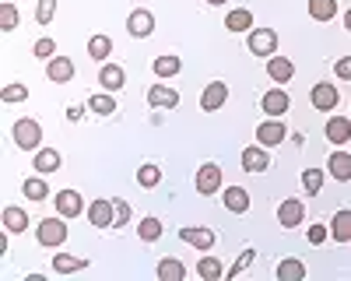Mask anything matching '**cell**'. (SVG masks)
<instances>
[{"label": "cell", "mask_w": 351, "mask_h": 281, "mask_svg": "<svg viewBox=\"0 0 351 281\" xmlns=\"http://www.w3.org/2000/svg\"><path fill=\"white\" fill-rule=\"evenodd\" d=\"M302 218H306L302 197H288V201L278 204V225L281 229H295V225H302Z\"/></svg>", "instance_id": "cell-8"}, {"label": "cell", "mask_w": 351, "mask_h": 281, "mask_svg": "<svg viewBox=\"0 0 351 281\" xmlns=\"http://www.w3.org/2000/svg\"><path fill=\"white\" fill-rule=\"evenodd\" d=\"M155 274H158L162 281H183V278H186V264L176 260V257H165V260H158Z\"/></svg>", "instance_id": "cell-24"}, {"label": "cell", "mask_w": 351, "mask_h": 281, "mask_svg": "<svg viewBox=\"0 0 351 281\" xmlns=\"http://www.w3.org/2000/svg\"><path fill=\"white\" fill-rule=\"evenodd\" d=\"M99 84H102V92H120L123 84H127V74H123V67L120 64H102V71H99Z\"/></svg>", "instance_id": "cell-19"}, {"label": "cell", "mask_w": 351, "mask_h": 281, "mask_svg": "<svg viewBox=\"0 0 351 281\" xmlns=\"http://www.w3.org/2000/svg\"><path fill=\"white\" fill-rule=\"evenodd\" d=\"M53 18H56V0H39V8H36V21L46 28Z\"/></svg>", "instance_id": "cell-40"}, {"label": "cell", "mask_w": 351, "mask_h": 281, "mask_svg": "<svg viewBox=\"0 0 351 281\" xmlns=\"http://www.w3.org/2000/svg\"><path fill=\"white\" fill-rule=\"evenodd\" d=\"M253 260H256V249H243L239 257H236V264H232V267H228L225 274H228V278H239V274H243V271H246V267H250Z\"/></svg>", "instance_id": "cell-39"}, {"label": "cell", "mask_w": 351, "mask_h": 281, "mask_svg": "<svg viewBox=\"0 0 351 281\" xmlns=\"http://www.w3.org/2000/svg\"><path fill=\"white\" fill-rule=\"evenodd\" d=\"M137 183H141L144 190H152V186H158V183H162V169H158L155 162H144V165L137 169Z\"/></svg>", "instance_id": "cell-36"}, {"label": "cell", "mask_w": 351, "mask_h": 281, "mask_svg": "<svg viewBox=\"0 0 351 281\" xmlns=\"http://www.w3.org/2000/svg\"><path fill=\"white\" fill-rule=\"evenodd\" d=\"M88 260L84 257H74V253H56L53 257V271L56 274H74V271H84Z\"/></svg>", "instance_id": "cell-28"}, {"label": "cell", "mask_w": 351, "mask_h": 281, "mask_svg": "<svg viewBox=\"0 0 351 281\" xmlns=\"http://www.w3.org/2000/svg\"><path fill=\"white\" fill-rule=\"evenodd\" d=\"M197 274H200L204 281H218V278H225V267H221V260H218V257L204 253V257L197 260Z\"/></svg>", "instance_id": "cell-30"}, {"label": "cell", "mask_w": 351, "mask_h": 281, "mask_svg": "<svg viewBox=\"0 0 351 281\" xmlns=\"http://www.w3.org/2000/svg\"><path fill=\"white\" fill-rule=\"evenodd\" d=\"M74 74H77V67L71 56H53V60H46V77L53 84H67V81H74Z\"/></svg>", "instance_id": "cell-13"}, {"label": "cell", "mask_w": 351, "mask_h": 281, "mask_svg": "<svg viewBox=\"0 0 351 281\" xmlns=\"http://www.w3.org/2000/svg\"><path fill=\"white\" fill-rule=\"evenodd\" d=\"M0 221H4V229H8V232H25V229H28V215H25L21 208H4Z\"/></svg>", "instance_id": "cell-33"}, {"label": "cell", "mask_w": 351, "mask_h": 281, "mask_svg": "<svg viewBox=\"0 0 351 281\" xmlns=\"http://www.w3.org/2000/svg\"><path fill=\"white\" fill-rule=\"evenodd\" d=\"M127 32H130L134 39H148V36L155 32V14H152L148 8H134V11L127 14Z\"/></svg>", "instance_id": "cell-9"}, {"label": "cell", "mask_w": 351, "mask_h": 281, "mask_svg": "<svg viewBox=\"0 0 351 281\" xmlns=\"http://www.w3.org/2000/svg\"><path fill=\"white\" fill-rule=\"evenodd\" d=\"M60 165H64V158H60V151H56V148H39L36 158H32V169H36L39 176H53Z\"/></svg>", "instance_id": "cell-17"}, {"label": "cell", "mask_w": 351, "mask_h": 281, "mask_svg": "<svg viewBox=\"0 0 351 281\" xmlns=\"http://www.w3.org/2000/svg\"><path fill=\"white\" fill-rule=\"evenodd\" d=\"M0 99H4V102H25L28 99V88H25V84H8V88L0 92Z\"/></svg>", "instance_id": "cell-41"}, {"label": "cell", "mask_w": 351, "mask_h": 281, "mask_svg": "<svg viewBox=\"0 0 351 281\" xmlns=\"http://www.w3.org/2000/svg\"><path fill=\"white\" fill-rule=\"evenodd\" d=\"M18 21H21L18 4H14V0H4V4H0V28H4V32H14Z\"/></svg>", "instance_id": "cell-37"}, {"label": "cell", "mask_w": 351, "mask_h": 281, "mask_svg": "<svg viewBox=\"0 0 351 281\" xmlns=\"http://www.w3.org/2000/svg\"><path fill=\"white\" fill-rule=\"evenodd\" d=\"M243 169L246 173H267L271 169V148H263V145L243 148Z\"/></svg>", "instance_id": "cell-14"}, {"label": "cell", "mask_w": 351, "mask_h": 281, "mask_svg": "<svg viewBox=\"0 0 351 281\" xmlns=\"http://www.w3.org/2000/svg\"><path fill=\"white\" fill-rule=\"evenodd\" d=\"M152 71H155L158 81H165V77H176V74L183 71V60H180V56H155Z\"/></svg>", "instance_id": "cell-25"}, {"label": "cell", "mask_w": 351, "mask_h": 281, "mask_svg": "<svg viewBox=\"0 0 351 281\" xmlns=\"http://www.w3.org/2000/svg\"><path fill=\"white\" fill-rule=\"evenodd\" d=\"M309 243L313 246H319V243H327V236H330V229H327V225H309Z\"/></svg>", "instance_id": "cell-44"}, {"label": "cell", "mask_w": 351, "mask_h": 281, "mask_svg": "<svg viewBox=\"0 0 351 281\" xmlns=\"http://www.w3.org/2000/svg\"><path fill=\"white\" fill-rule=\"evenodd\" d=\"M148 106L152 109H176L180 106V92L169 88V84H152L148 88Z\"/></svg>", "instance_id": "cell-16"}, {"label": "cell", "mask_w": 351, "mask_h": 281, "mask_svg": "<svg viewBox=\"0 0 351 281\" xmlns=\"http://www.w3.org/2000/svg\"><path fill=\"white\" fill-rule=\"evenodd\" d=\"M285 137H288V127L281 123V117H267L256 127V145H263V148H278Z\"/></svg>", "instance_id": "cell-6"}, {"label": "cell", "mask_w": 351, "mask_h": 281, "mask_svg": "<svg viewBox=\"0 0 351 281\" xmlns=\"http://www.w3.org/2000/svg\"><path fill=\"white\" fill-rule=\"evenodd\" d=\"M344 28H348V32H351V8L344 11Z\"/></svg>", "instance_id": "cell-47"}, {"label": "cell", "mask_w": 351, "mask_h": 281, "mask_svg": "<svg viewBox=\"0 0 351 281\" xmlns=\"http://www.w3.org/2000/svg\"><path fill=\"white\" fill-rule=\"evenodd\" d=\"M84 112H88V106H67V120H71V123H81Z\"/></svg>", "instance_id": "cell-46"}, {"label": "cell", "mask_w": 351, "mask_h": 281, "mask_svg": "<svg viewBox=\"0 0 351 281\" xmlns=\"http://www.w3.org/2000/svg\"><path fill=\"white\" fill-rule=\"evenodd\" d=\"M324 180H327L324 169H306V173H302V190H306L309 197H316L319 190H324Z\"/></svg>", "instance_id": "cell-38"}, {"label": "cell", "mask_w": 351, "mask_h": 281, "mask_svg": "<svg viewBox=\"0 0 351 281\" xmlns=\"http://www.w3.org/2000/svg\"><path fill=\"white\" fill-rule=\"evenodd\" d=\"M11 137H14V148H18V151H39L43 127H39L32 117H21V120L11 127Z\"/></svg>", "instance_id": "cell-2"}, {"label": "cell", "mask_w": 351, "mask_h": 281, "mask_svg": "<svg viewBox=\"0 0 351 281\" xmlns=\"http://www.w3.org/2000/svg\"><path fill=\"white\" fill-rule=\"evenodd\" d=\"M180 239L190 243V246L200 249V253H208L218 236H215V229H204V225H186V229H180Z\"/></svg>", "instance_id": "cell-10"}, {"label": "cell", "mask_w": 351, "mask_h": 281, "mask_svg": "<svg viewBox=\"0 0 351 281\" xmlns=\"http://www.w3.org/2000/svg\"><path fill=\"white\" fill-rule=\"evenodd\" d=\"M288 106H291V99H288V92H285V88H271L267 95L260 99V109L267 112V117H285Z\"/></svg>", "instance_id": "cell-18"}, {"label": "cell", "mask_w": 351, "mask_h": 281, "mask_svg": "<svg viewBox=\"0 0 351 281\" xmlns=\"http://www.w3.org/2000/svg\"><path fill=\"white\" fill-rule=\"evenodd\" d=\"M324 134H327L330 145H348V140H351V117H330Z\"/></svg>", "instance_id": "cell-20"}, {"label": "cell", "mask_w": 351, "mask_h": 281, "mask_svg": "<svg viewBox=\"0 0 351 281\" xmlns=\"http://www.w3.org/2000/svg\"><path fill=\"white\" fill-rule=\"evenodd\" d=\"M53 204H56V215H64V218H77L84 211V197L77 190H60V193H53Z\"/></svg>", "instance_id": "cell-12"}, {"label": "cell", "mask_w": 351, "mask_h": 281, "mask_svg": "<svg viewBox=\"0 0 351 281\" xmlns=\"http://www.w3.org/2000/svg\"><path fill=\"white\" fill-rule=\"evenodd\" d=\"M88 221L95 225V229H112L116 225V204L109 197H99V201L88 204Z\"/></svg>", "instance_id": "cell-7"}, {"label": "cell", "mask_w": 351, "mask_h": 281, "mask_svg": "<svg viewBox=\"0 0 351 281\" xmlns=\"http://www.w3.org/2000/svg\"><path fill=\"white\" fill-rule=\"evenodd\" d=\"M116 225H112V229H123V225H130V204L127 201H120V197H116Z\"/></svg>", "instance_id": "cell-43"}, {"label": "cell", "mask_w": 351, "mask_h": 281, "mask_svg": "<svg viewBox=\"0 0 351 281\" xmlns=\"http://www.w3.org/2000/svg\"><path fill=\"white\" fill-rule=\"evenodd\" d=\"M330 239L334 243H351V208H344L330 218Z\"/></svg>", "instance_id": "cell-23"}, {"label": "cell", "mask_w": 351, "mask_h": 281, "mask_svg": "<svg viewBox=\"0 0 351 281\" xmlns=\"http://www.w3.org/2000/svg\"><path fill=\"white\" fill-rule=\"evenodd\" d=\"M225 28L228 32H246V28H253V11L250 8H236L225 14Z\"/></svg>", "instance_id": "cell-27"}, {"label": "cell", "mask_w": 351, "mask_h": 281, "mask_svg": "<svg viewBox=\"0 0 351 281\" xmlns=\"http://www.w3.org/2000/svg\"><path fill=\"white\" fill-rule=\"evenodd\" d=\"M32 53L39 56V60H53V56H56V42H53V39H39V42L32 46Z\"/></svg>", "instance_id": "cell-42"}, {"label": "cell", "mask_w": 351, "mask_h": 281, "mask_svg": "<svg viewBox=\"0 0 351 281\" xmlns=\"http://www.w3.org/2000/svg\"><path fill=\"white\" fill-rule=\"evenodd\" d=\"M64 221H67L64 215L43 218V221L36 225V239H39V246H46V249L64 246V243H67V225H64Z\"/></svg>", "instance_id": "cell-1"}, {"label": "cell", "mask_w": 351, "mask_h": 281, "mask_svg": "<svg viewBox=\"0 0 351 281\" xmlns=\"http://www.w3.org/2000/svg\"><path fill=\"white\" fill-rule=\"evenodd\" d=\"M225 102H228V84H225V81L204 84V95H200V109H204V112H218Z\"/></svg>", "instance_id": "cell-11"}, {"label": "cell", "mask_w": 351, "mask_h": 281, "mask_svg": "<svg viewBox=\"0 0 351 281\" xmlns=\"http://www.w3.org/2000/svg\"><path fill=\"white\" fill-rule=\"evenodd\" d=\"M274 274H278V281H302L309 271H306V264H302V260L288 257V260H281V264H278V271H274Z\"/></svg>", "instance_id": "cell-26"}, {"label": "cell", "mask_w": 351, "mask_h": 281, "mask_svg": "<svg viewBox=\"0 0 351 281\" xmlns=\"http://www.w3.org/2000/svg\"><path fill=\"white\" fill-rule=\"evenodd\" d=\"M246 46H250L253 56H263V60H267V56L278 53V32H274V28H250Z\"/></svg>", "instance_id": "cell-3"}, {"label": "cell", "mask_w": 351, "mask_h": 281, "mask_svg": "<svg viewBox=\"0 0 351 281\" xmlns=\"http://www.w3.org/2000/svg\"><path fill=\"white\" fill-rule=\"evenodd\" d=\"M221 204H225L232 215H246V211H250V193H246L243 186H225Z\"/></svg>", "instance_id": "cell-21"}, {"label": "cell", "mask_w": 351, "mask_h": 281, "mask_svg": "<svg viewBox=\"0 0 351 281\" xmlns=\"http://www.w3.org/2000/svg\"><path fill=\"white\" fill-rule=\"evenodd\" d=\"M162 232H165V225H162L155 215L141 218V225H137V236H141V243H158V239H162Z\"/></svg>", "instance_id": "cell-29"}, {"label": "cell", "mask_w": 351, "mask_h": 281, "mask_svg": "<svg viewBox=\"0 0 351 281\" xmlns=\"http://www.w3.org/2000/svg\"><path fill=\"white\" fill-rule=\"evenodd\" d=\"M267 77L274 81V84H288L291 77H295V64L288 60V56H267Z\"/></svg>", "instance_id": "cell-15"}, {"label": "cell", "mask_w": 351, "mask_h": 281, "mask_svg": "<svg viewBox=\"0 0 351 281\" xmlns=\"http://www.w3.org/2000/svg\"><path fill=\"white\" fill-rule=\"evenodd\" d=\"M309 18L313 21H334L337 18V0H309Z\"/></svg>", "instance_id": "cell-32"}, {"label": "cell", "mask_w": 351, "mask_h": 281, "mask_svg": "<svg viewBox=\"0 0 351 281\" xmlns=\"http://www.w3.org/2000/svg\"><path fill=\"white\" fill-rule=\"evenodd\" d=\"M327 173H330L337 183H348V180H351V155H348V151H334V155L327 158Z\"/></svg>", "instance_id": "cell-22"}, {"label": "cell", "mask_w": 351, "mask_h": 281, "mask_svg": "<svg viewBox=\"0 0 351 281\" xmlns=\"http://www.w3.org/2000/svg\"><path fill=\"white\" fill-rule=\"evenodd\" d=\"M109 53H112V39L109 36H92V39H88V56H92V60L106 64Z\"/></svg>", "instance_id": "cell-34"}, {"label": "cell", "mask_w": 351, "mask_h": 281, "mask_svg": "<svg viewBox=\"0 0 351 281\" xmlns=\"http://www.w3.org/2000/svg\"><path fill=\"white\" fill-rule=\"evenodd\" d=\"M88 109L99 112V117H112V112H116V99H112V92H99V95H92V99H88Z\"/></svg>", "instance_id": "cell-35"}, {"label": "cell", "mask_w": 351, "mask_h": 281, "mask_svg": "<svg viewBox=\"0 0 351 281\" xmlns=\"http://www.w3.org/2000/svg\"><path fill=\"white\" fill-rule=\"evenodd\" d=\"M21 193L28 197V201H36V204H39V201H46V197H49V186H46V180L36 173V176H28V180L21 183Z\"/></svg>", "instance_id": "cell-31"}, {"label": "cell", "mask_w": 351, "mask_h": 281, "mask_svg": "<svg viewBox=\"0 0 351 281\" xmlns=\"http://www.w3.org/2000/svg\"><path fill=\"white\" fill-rule=\"evenodd\" d=\"M193 186H197V193H204V197L218 193V190H221V165H218V162H204V165L197 169V176H193Z\"/></svg>", "instance_id": "cell-4"}, {"label": "cell", "mask_w": 351, "mask_h": 281, "mask_svg": "<svg viewBox=\"0 0 351 281\" xmlns=\"http://www.w3.org/2000/svg\"><path fill=\"white\" fill-rule=\"evenodd\" d=\"M208 4H211V8H225V4H228V0H208Z\"/></svg>", "instance_id": "cell-48"}, {"label": "cell", "mask_w": 351, "mask_h": 281, "mask_svg": "<svg viewBox=\"0 0 351 281\" xmlns=\"http://www.w3.org/2000/svg\"><path fill=\"white\" fill-rule=\"evenodd\" d=\"M309 102H313L319 112H334L337 102H341L337 84H330V81H316V84H313V92H309Z\"/></svg>", "instance_id": "cell-5"}, {"label": "cell", "mask_w": 351, "mask_h": 281, "mask_svg": "<svg viewBox=\"0 0 351 281\" xmlns=\"http://www.w3.org/2000/svg\"><path fill=\"white\" fill-rule=\"evenodd\" d=\"M334 74H337L341 81H351V56H341V60L334 64Z\"/></svg>", "instance_id": "cell-45"}]
</instances>
